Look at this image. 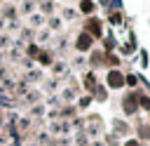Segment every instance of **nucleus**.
I'll return each mask as SVG.
<instances>
[{
  "label": "nucleus",
  "mask_w": 150,
  "mask_h": 146,
  "mask_svg": "<svg viewBox=\"0 0 150 146\" xmlns=\"http://www.w3.org/2000/svg\"><path fill=\"white\" fill-rule=\"evenodd\" d=\"M127 146H138V144H136V141H129V144H127Z\"/></svg>",
  "instance_id": "obj_5"
},
{
  "label": "nucleus",
  "mask_w": 150,
  "mask_h": 146,
  "mask_svg": "<svg viewBox=\"0 0 150 146\" xmlns=\"http://www.w3.org/2000/svg\"><path fill=\"white\" fill-rule=\"evenodd\" d=\"M89 45H91V38H89V35H82V38L77 40V47H80V49H87Z\"/></svg>",
  "instance_id": "obj_2"
},
{
  "label": "nucleus",
  "mask_w": 150,
  "mask_h": 146,
  "mask_svg": "<svg viewBox=\"0 0 150 146\" xmlns=\"http://www.w3.org/2000/svg\"><path fill=\"white\" fill-rule=\"evenodd\" d=\"M89 28H91L94 33H98V21H89Z\"/></svg>",
  "instance_id": "obj_4"
},
{
  "label": "nucleus",
  "mask_w": 150,
  "mask_h": 146,
  "mask_svg": "<svg viewBox=\"0 0 150 146\" xmlns=\"http://www.w3.org/2000/svg\"><path fill=\"white\" fill-rule=\"evenodd\" d=\"M91 9H94V5H91L89 0H84V2H82V12H91Z\"/></svg>",
  "instance_id": "obj_3"
},
{
  "label": "nucleus",
  "mask_w": 150,
  "mask_h": 146,
  "mask_svg": "<svg viewBox=\"0 0 150 146\" xmlns=\"http://www.w3.org/2000/svg\"><path fill=\"white\" fill-rule=\"evenodd\" d=\"M108 82H110L112 87H120V85L124 82V78H122L120 73H110V75H108Z\"/></svg>",
  "instance_id": "obj_1"
}]
</instances>
